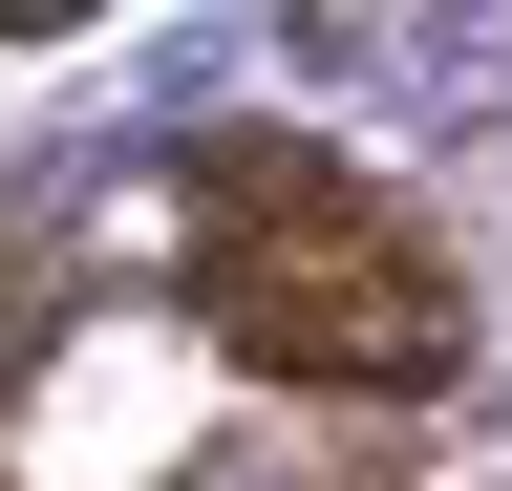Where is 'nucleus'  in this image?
<instances>
[{
    "label": "nucleus",
    "mask_w": 512,
    "mask_h": 491,
    "mask_svg": "<svg viewBox=\"0 0 512 491\" xmlns=\"http://www.w3.org/2000/svg\"><path fill=\"white\" fill-rule=\"evenodd\" d=\"M192 321H214L256 385H320V406H448L470 385L448 257L320 129H214L192 150Z\"/></svg>",
    "instance_id": "nucleus-1"
}]
</instances>
